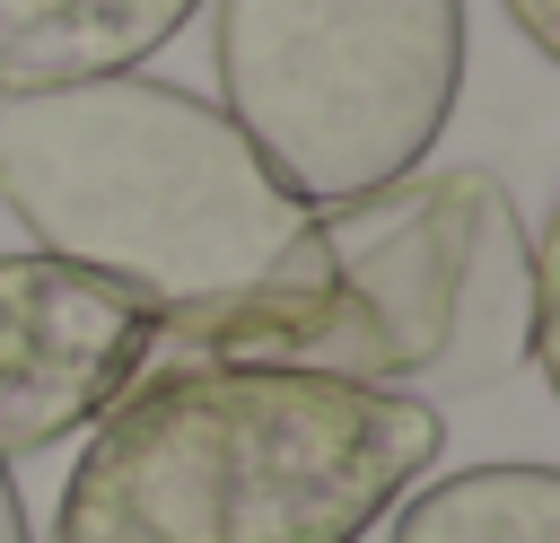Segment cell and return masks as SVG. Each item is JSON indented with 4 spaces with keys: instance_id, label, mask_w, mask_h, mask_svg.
I'll return each instance as SVG.
<instances>
[{
    "instance_id": "1",
    "label": "cell",
    "mask_w": 560,
    "mask_h": 543,
    "mask_svg": "<svg viewBox=\"0 0 560 543\" xmlns=\"http://www.w3.org/2000/svg\"><path fill=\"white\" fill-rule=\"evenodd\" d=\"M438 438L429 394L324 368H149L88 429L52 543H359Z\"/></svg>"
},
{
    "instance_id": "2",
    "label": "cell",
    "mask_w": 560,
    "mask_h": 543,
    "mask_svg": "<svg viewBox=\"0 0 560 543\" xmlns=\"http://www.w3.org/2000/svg\"><path fill=\"white\" fill-rule=\"evenodd\" d=\"M0 201L44 254L105 272L158 315H210L315 280V210L175 79L114 70L0 96Z\"/></svg>"
},
{
    "instance_id": "3",
    "label": "cell",
    "mask_w": 560,
    "mask_h": 543,
    "mask_svg": "<svg viewBox=\"0 0 560 543\" xmlns=\"http://www.w3.org/2000/svg\"><path fill=\"white\" fill-rule=\"evenodd\" d=\"M551 280L490 166L394 175L315 210V280L210 315H158L149 368H324L350 385H464L542 368ZM140 368V377H149Z\"/></svg>"
},
{
    "instance_id": "4",
    "label": "cell",
    "mask_w": 560,
    "mask_h": 543,
    "mask_svg": "<svg viewBox=\"0 0 560 543\" xmlns=\"http://www.w3.org/2000/svg\"><path fill=\"white\" fill-rule=\"evenodd\" d=\"M219 114L306 201L420 175L464 88V0H219Z\"/></svg>"
},
{
    "instance_id": "5",
    "label": "cell",
    "mask_w": 560,
    "mask_h": 543,
    "mask_svg": "<svg viewBox=\"0 0 560 543\" xmlns=\"http://www.w3.org/2000/svg\"><path fill=\"white\" fill-rule=\"evenodd\" d=\"M158 307L61 254H0V455L96 429L149 368Z\"/></svg>"
},
{
    "instance_id": "6",
    "label": "cell",
    "mask_w": 560,
    "mask_h": 543,
    "mask_svg": "<svg viewBox=\"0 0 560 543\" xmlns=\"http://www.w3.org/2000/svg\"><path fill=\"white\" fill-rule=\"evenodd\" d=\"M201 0H0V96L140 70Z\"/></svg>"
},
{
    "instance_id": "7",
    "label": "cell",
    "mask_w": 560,
    "mask_h": 543,
    "mask_svg": "<svg viewBox=\"0 0 560 543\" xmlns=\"http://www.w3.org/2000/svg\"><path fill=\"white\" fill-rule=\"evenodd\" d=\"M394 543H560L551 464H472L394 499Z\"/></svg>"
},
{
    "instance_id": "8",
    "label": "cell",
    "mask_w": 560,
    "mask_h": 543,
    "mask_svg": "<svg viewBox=\"0 0 560 543\" xmlns=\"http://www.w3.org/2000/svg\"><path fill=\"white\" fill-rule=\"evenodd\" d=\"M508 18L525 26L534 53H560V0H508Z\"/></svg>"
},
{
    "instance_id": "9",
    "label": "cell",
    "mask_w": 560,
    "mask_h": 543,
    "mask_svg": "<svg viewBox=\"0 0 560 543\" xmlns=\"http://www.w3.org/2000/svg\"><path fill=\"white\" fill-rule=\"evenodd\" d=\"M0 543H35L26 534V508H18V482H9V455H0Z\"/></svg>"
}]
</instances>
